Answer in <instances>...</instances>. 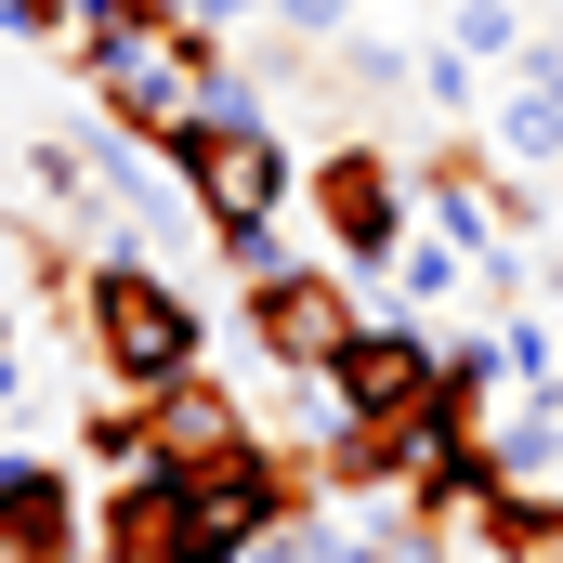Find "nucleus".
I'll return each mask as SVG.
<instances>
[{"label":"nucleus","instance_id":"4468645a","mask_svg":"<svg viewBox=\"0 0 563 563\" xmlns=\"http://www.w3.org/2000/svg\"><path fill=\"white\" fill-rule=\"evenodd\" d=\"M341 79H354V92H420V53L380 40V26H354V40H341Z\"/></svg>","mask_w":563,"mask_h":563},{"label":"nucleus","instance_id":"2eb2a0df","mask_svg":"<svg viewBox=\"0 0 563 563\" xmlns=\"http://www.w3.org/2000/svg\"><path fill=\"white\" fill-rule=\"evenodd\" d=\"M394 288H407V301H459V288H472V263H459L445 236H420V250L394 263Z\"/></svg>","mask_w":563,"mask_h":563},{"label":"nucleus","instance_id":"dca6fc26","mask_svg":"<svg viewBox=\"0 0 563 563\" xmlns=\"http://www.w3.org/2000/svg\"><path fill=\"white\" fill-rule=\"evenodd\" d=\"M223 263H236V288H263V276H288L276 223H223Z\"/></svg>","mask_w":563,"mask_h":563},{"label":"nucleus","instance_id":"423d86ee","mask_svg":"<svg viewBox=\"0 0 563 563\" xmlns=\"http://www.w3.org/2000/svg\"><path fill=\"white\" fill-rule=\"evenodd\" d=\"M328 394H341V420L394 432V420H432L445 407V354H432L420 328H394V314H367V341L328 367Z\"/></svg>","mask_w":563,"mask_h":563},{"label":"nucleus","instance_id":"39448f33","mask_svg":"<svg viewBox=\"0 0 563 563\" xmlns=\"http://www.w3.org/2000/svg\"><path fill=\"white\" fill-rule=\"evenodd\" d=\"M367 314H380V301H354V276H341V263H288V276L250 288V341L276 354L288 380H328V367L367 341Z\"/></svg>","mask_w":563,"mask_h":563},{"label":"nucleus","instance_id":"0eeeda50","mask_svg":"<svg viewBox=\"0 0 563 563\" xmlns=\"http://www.w3.org/2000/svg\"><path fill=\"white\" fill-rule=\"evenodd\" d=\"M92 498L66 485V459H0V563H92Z\"/></svg>","mask_w":563,"mask_h":563},{"label":"nucleus","instance_id":"20e7f679","mask_svg":"<svg viewBox=\"0 0 563 563\" xmlns=\"http://www.w3.org/2000/svg\"><path fill=\"white\" fill-rule=\"evenodd\" d=\"M301 210L328 223V250H341V276H394L420 236H407V210H420V184L380 157V144H328L314 157V184H301Z\"/></svg>","mask_w":563,"mask_h":563},{"label":"nucleus","instance_id":"6e6552de","mask_svg":"<svg viewBox=\"0 0 563 563\" xmlns=\"http://www.w3.org/2000/svg\"><path fill=\"white\" fill-rule=\"evenodd\" d=\"M485 144L511 157V170H563V53L538 40L511 79H498V106H485Z\"/></svg>","mask_w":563,"mask_h":563},{"label":"nucleus","instance_id":"f3484780","mask_svg":"<svg viewBox=\"0 0 563 563\" xmlns=\"http://www.w3.org/2000/svg\"><path fill=\"white\" fill-rule=\"evenodd\" d=\"M498 354H511V380H525V394H538V380H563V367H551V328H538V314H511V328H498Z\"/></svg>","mask_w":563,"mask_h":563},{"label":"nucleus","instance_id":"a211bd4d","mask_svg":"<svg viewBox=\"0 0 563 563\" xmlns=\"http://www.w3.org/2000/svg\"><path fill=\"white\" fill-rule=\"evenodd\" d=\"M288 40H354V0H263Z\"/></svg>","mask_w":563,"mask_h":563},{"label":"nucleus","instance_id":"6ab92c4d","mask_svg":"<svg viewBox=\"0 0 563 563\" xmlns=\"http://www.w3.org/2000/svg\"><path fill=\"white\" fill-rule=\"evenodd\" d=\"M538 223H551V197H538V184H498V236H511V250H525V236H538Z\"/></svg>","mask_w":563,"mask_h":563},{"label":"nucleus","instance_id":"ddd939ff","mask_svg":"<svg viewBox=\"0 0 563 563\" xmlns=\"http://www.w3.org/2000/svg\"><path fill=\"white\" fill-rule=\"evenodd\" d=\"M354 538H367V563H445V525H432V511H394V498H380Z\"/></svg>","mask_w":563,"mask_h":563},{"label":"nucleus","instance_id":"7ed1b4c3","mask_svg":"<svg viewBox=\"0 0 563 563\" xmlns=\"http://www.w3.org/2000/svg\"><path fill=\"white\" fill-rule=\"evenodd\" d=\"M170 184H184V197H197V223L223 236V223H276L314 170L288 157L276 119H184V132H170Z\"/></svg>","mask_w":563,"mask_h":563},{"label":"nucleus","instance_id":"f03ea898","mask_svg":"<svg viewBox=\"0 0 563 563\" xmlns=\"http://www.w3.org/2000/svg\"><path fill=\"white\" fill-rule=\"evenodd\" d=\"M79 328H92V367H106L119 394H170V380H197V354H210V314L184 301L170 263H144V250H106V263L79 276Z\"/></svg>","mask_w":563,"mask_h":563},{"label":"nucleus","instance_id":"aec40b11","mask_svg":"<svg viewBox=\"0 0 563 563\" xmlns=\"http://www.w3.org/2000/svg\"><path fill=\"white\" fill-rule=\"evenodd\" d=\"M0 407H13V314H0Z\"/></svg>","mask_w":563,"mask_h":563},{"label":"nucleus","instance_id":"f257e3e1","mask_svg":"<svg viewBox=\"0 0 563 563\" xmlns=\"http://www.w3.org/2000/svg\"><path fill=\"white\" fill-rule=\"evenodd\" d=\"M210 66H223V53H210L197 26H144V13H119V0H79V92H92L132 144H157V157H170V132L197 119Z\"/></svg>","mask_w":563,"mask_h":563},{"label":"nucleus","instance_id":"9b49d317","mask_svg":"<svg viewBox=\"0 0 563 563\" xmlns=\"http://www.w3.org/2000/svg\"><path fill=\"white\" fill-rule=\"evenodd\" d=\"M445 40H459L472 66H498V79H511V66L538 53V26H525V0H459V13H445Z\"/></svg>","mask_w":563,"mask_h":563},{"label":"nucleus","instance_id":"f8f14e48","mask_svg":"<svg viewBox=\"0 0 563 563\" xmlns=\"http://www.w3.org/2000/svg\"><path fill=\"white\" fill-rule=\"evenodd\" d=\"M420 106H432V119H485L498 92H485V66H472L459 40H432V53H420Z\"/></svg>","mask_w":563,"mask_h":563},{"label":"nucleus","instance_id":"1a4fd4ad","mask_svg":"<svg viewBox=\"0 0 563 563\" xmlns=\"http://www.w3.org/2000/svg\"><path fill=\"white\" fill-rule=\"evenodd\" d=\"M144 445H157L170 472H210V459L250 445V407H236L223 380H170V394H144Z\"/></svg>","mask_w":563,"mask_h":563},{"label":"nucleus","instance_id":"412c9836","mask_svg":"<svg viewBox=\"0 0 563 563\" xmlns=\"http://www.w3.org/2000/svg\"><path fill=\"white\" fill-rule=\"evenodd\" d=\"M551 53H563V13H551Z\"/></svg>","mask_w":563,"mask_h":563},{"label":"nucleus","instance_id":"9d476101","mask_svg":"<svg viewBox=\"0 0 563 563\" xmlns=\"http://www.w3.org/2000/svg\"><path fill=\"white\" fill-rule=\"evenodd\" d=\"M472 538H485V563H563V485H498Z\"/></svg>","mask_w":563,"mask_h":563}]
</instances>
